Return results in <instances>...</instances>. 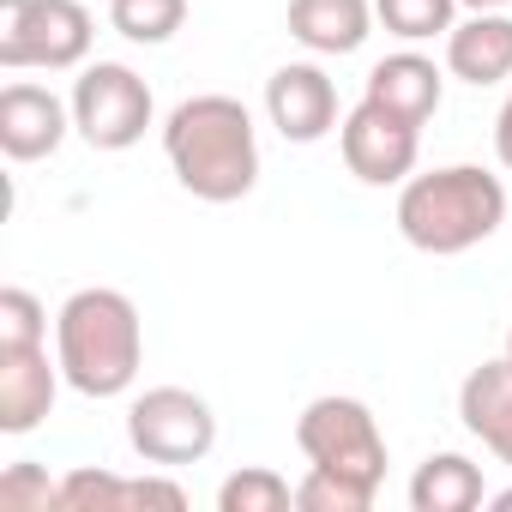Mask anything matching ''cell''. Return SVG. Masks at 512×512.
I'll return each mask as SVG.
<instances>
[{"instance_id": "obj_1", "label": "cell", "mask_w": 512, "mask_h": 512, "mask_svg": "<svg viewBox=\"0 0 512 512\" xmlns=\"http://www.w3.org/2000/svg\"><path fill=\"white\" fill-rule=\"evenodd\" d=\"M163 157L175 181L205 205H235L260 187V133H253L247 103L223 91H205L169 109Z\"/></svg>"}, {"instance_id": "obj_2", "label": "cell", "mask_w": 512, "mask_h": 512, "mask_svg": "<svg viewBox=\"0 0 512 512\" xmlns=\"http://www.w3.org/2000/svg\"><path fill=\"white\" fill-rule=\"evenodd\" d=\"M398 235L416 253L452 260V253L482 247L506 223V181L488 175L482 163H446L428 175H410L398 187Z\"/></svg>"}, {"instance_id": "obj_3", "label": "cell", "mask_w": 512, "mask_h": 512, "mask_svg": "<svg viewBox=\"0 0 512 512\" xmlns=\"http://www.w3.org/2000/svg\"><path fill=\"white\" fill-rule=\"evenodd\" d=\"M55 362L79 398H121L145 362V320L121 290H73L55 314Z\"/></svg>"}, {"instance_id": "obj_4", "label": "cell", "mask_w": 512, "mask_h": 512, "mask_svg": "<svg viewBox=\"0 0 512 512\" xmlns=\"http://www.w3.org/2000/svg\"><path fill=\"white\" fill-rule=\"evenodd\" d=\"M296 446L314 470H332L368 494H380V482H386V434L362 398H344V392L314 398L296 416Z\"/></svg>"}, {"instance_id": "obj_5", "label": "cell", "mask_w": 512, "mask_h": 512, "mask_svg": "<svg viewBox=\"0 0 512 512\" xmlns=\"http://www.w3.org/2000/svg\"><path fill=\"white\" fill-rule=\"evenodd\" d=\"M85 0H0V67L7 73H73L91 55Z\"/></svg>"}, {"instance_id": "obj_6", "label": "cell", "mask_w": 512, "mask_h": 512, "mask_svg": "<svg viewBox=\"0 0 512 512\" xmlns=\"http://www.w3.org/2000/svg\"><path fill=\"white\" fill-rule=\"evenodd\" d=\"M73 133L91 151H133L145 139V127L157 121V97L151 85L127 67V61H91L73 79Z\"/></svg>"}, {"instance_id": "obj_7", "label": "cell", "mask_w": 512, "mask_h": 512, "mask_svg": "<svg viewBox=\"0 0 512 512\" xmlns=\"http://www.w3.org/2000/svg\"><path fill=\"white\" fill-rule=\"evenodd\" d=\"M127 440L145 464L157 470H181V464H199L211 458L217 446V416L199 392L187 386H151L127 404Z\"/></svg>"}, {"instance_id": "obj_8", "label": "cell", "mask_w": 512, "mask_h": 512, "mask_svg": "<svg viewBox=\"0 0 512 512\" xmlns=\"http://www.w3.org/2000/svg\"><path fill=\"white\" fill-rule=\"evenodd\" d=\"M338 151H344V169L362 187H404L416 175V157H422V127H410L392 109L362 97L338 121Z\"/></svg>"}, {"instance_id": "obj_9", "label": "cell", "mask_w": 512, "mask_h": 512, "mask_svg": "<svg viewBox=\"0 0 512 512\" xmlns=\"http://www.w3.org/2000/svg\"><path fill=\"white\" fill-rule=\"evenodd\" d=\"M266 115L290 145H320L338 127V85L314 61H290L266 79Z\"/></svg>"}, {"instance_id": "obj_10", "label": "cell", "mask_w": 512, "mask_h": 512, "mask_svg": "<svg viewBox=\"0 0 512 512\" xmlns=\"http://www.w3.org/2000/svg\"><path fill=\"white\" fill-rule=\"evenodd\" d=\"M73 133V103H61L49 85L13 79L0 91V151L13 163H43L61 151V139Z\"/></svg>"}, {"instance_id": "obj_11", "label": "cell", "mask_w": 512, "mask_h": 512, "mask_svg": "<svg viewBox=\"0 0 512 512\" xmlns=\"http://www.w3.org/2000/svg\"><path fill=\"white\" fill-rule=\"evenodd\" d=\"M61 362H49V344H7L0 350V434H31L49 422L61 392Z\"/></svg>"}, {"instance_id": "obj_12", "label": "cell", "mask_w": 512, "mask_h": 512, "mask_svg": "<svg viewBox=\"0 0 512 512\" xmlns=\"http://www.w3.org/2000/svg\"><path fill=\"white\" fill-rule=\"evenodd\" d=\"M362 97L380 103V109H392V115L410 121V127H428V121L440 115V97H446V67H434V61L416 55V43H410V49L374 61Z\"/></svg>"}, {"instance_id": "obj_13", "label": "cell", "mask_w": 512, "mask_h": 512, "mask_svg": "<svg viewBox=\"0 0 512 512\" xmlns=\"http://www.w3.org/2000/svg\"><path fill=\"white\" fill-rule=\"evenodd\" d=\"M446 73L464 85H506L512 79V13H470L446 31Z\"/></svg>"}, {"instance_id": "obj_14", "label": "cell", "mask_w": 512, "mask_h": 512, "mask_svg": "<svg viewBox=\"0 0 512 512\" xmlns=\"http://www.w3.org/2000/svg\"><path fill=\"white\" fill-rule=\"evenodd\" d=\"M458 422L500 458L512 464V356H494L464 374L458 386Z\"/></svg>"}, {"instance_id": "obj_15", "label": "cell", "mask_w": 512, "mask_h": 512, "mask_svg": "<svg viewBox=\"0 0 512 512\" xmlns=\"http://www.w3.org/2000/svg\"><path fill=\"white\" fill-rule=\"evenodd\" d=\"M374 25V0H290V37L308 55H356Z\"/></svg>"}, {"instance_id": "obj_16", "label": "cell", "mask_w": 512, "mask_h": 512, "mask_svg": "<svg viewBox=\"0 0 512 512\" xmlns=\"http://www.w3.org/2000/svg\"><path fill=\"white\" fill-rule=\"evenodd\" d=\"M482 500H488L482 464H470L464 452H434L410 476V506L416 512H476Z\"/></svg>"}, {"instance_id": "obj_17", "label": "cell", "mask_w": 512, "mask_h": 512, "mask_svg": "<svg viewBox=\"0 0 512 512\" xmlns=\"http://www.w3.org/2000/svg\"><path fill=\"white\" fill-rule=\"evenodd\" d=\"M374 19L398 43H446V31L458 25V0H374Z\"/></svg>"}, {"instance_id": "obj_18", "label": "cell", "mask_w": 512, "mask_h": 512, "mask_svg": "<svg viewBox=\"0 0 512 512\" xmlns=\"http://www.w3.org/2000/svg\"><path fill=\"white\" fill-rule=\"evenodd\" d=\"M109 25L127 37V43H169L181 25H187V0H109Z\"/></svg>"}, {"instance_id": "obj_19", "label": "cell", "mask_w": 512, "mask_h": 512, "mask_svg": "<svg viewBox=\"0 0 512 512\" xmlns=\"http://www.w3.org/2000/svg\"><path fill=\"white\" fill-rule=\"evenodd\" d=\"M284 506H296V488L266 464H247V470L223 476V488H217V512H284Z\"/></svg>"}, {"instance_id": "obj_20", "label": "cell", "mask_w": 512, "mask_h": 512, "mask_svg": "<svg viewBox=\"0 0 512 512\" xmlns=\"http://www.w3.org/2000/svg\"><path fill=\"white\" fill-rule=\"evenodd\" d=\"M121 494H127V476L91 470V464L61 476V506L67 512H121Z\"/></svg>"}, {"instance_id": "obj_21", "label": "cell", "mask_w": 512, "mask_h": 512, "mask_svg": "<svg viewBox=\"0 0 512 512\" xmlns=\"http://www.w3.org/2000/svg\"><path fill=\"white\" fill-rule=\"evenodd\" d=\"M296 506L302 512H368L374 494L356 488V482H344V476H332V470H314L308 464V476L296 482Z\"/></svg>"}, {"instance_id": "obj_22", "label": "cell", "mask_w": 512, "mask_h": 512, "mask_svg": "<svg viewBox=\"0 0 512 512\" xmlns=\"http://www.w3.org/2000/svg\"><path fill=\"white\" fill-rule=\"evenodd\" d=\"M7 344H49V308L31 290H0V350Z\"/></svg>"}, {"instance_id": "obj_23", "label": "cell", "mask_w": 512, "mask_h": 512, "mask_svg": "<svg viewBox=\"0 0 512 512\" xmlns=\"http://www.w3.org/2000/svg\"><path fill=\"white\" fill-rule=\"evenodd\" d=\"M0 506H13V512H49V506H61V482H49L37 464H13L7 476H0Z\"/></svg>"}, {"instance_id": "obj_24", "label": "cell", "mask_w": 512, "mask_h": 512, "mask_svg": "<svg viewBox=\"0 0 512 512\" xmlns=\"http://www.w3.org/2000/svg\"><path fill=\"white\" fill-rule=\"evenodd\" d=\"M121 506H169V512H181L187 506V488L181 482H163V476H133L127 494H121Z\"/></svg>"}, {"instance_id": "obj_25", "label": "cell", "mask_w": 512, "mask_h": 512, "mask_svg": "<svg viewBox=\"0 0 512 512\" xmlns=\"http://www.w3.org/2000/svg\"><path fill=\"white\" fill-rule=\"evenodd\" d=\"M494 157H500V169L512 175V91H506V103H500V115H494Z\"/></svg>"}, {"instance_id": "obj_26", "label": "cell", "mask_w": 512, "mask_h": 512, "mask_svg": "<svg viewBox=\"0 0 512 512\" xmlns=\"http://www.w3.org/2000/svg\"><path fill=\"white\" fill-rule=\"evenodd\" d=\"M458 7H470V13H506L512 0H458Z\"/></svg>"}, {"instance_id": "obj_27", "label": "cell", "mask_w": 512, "mask_h": 512, "mask_svg": "<svg viewBox=\"0 0 512 512\" xmlns=\"http://www.w3.org/2000/svg\"><path fill=\"white\" fill-rule=\"evenodd\" d=\"M488 506H500V512H512V488H506V494H494Z\"/></svg>"}, {"instance_id": "obj_28", "label": "cell", "mask_w": 512, "mask_h": 512, "mask_svg": "<svg viewBox=\"0 0 512 512\" xmlns=\"http://www.w3.org/2000/svg\"><path fill=\"white\" fill-rule=\"evenodd\" d=\"M506 356H512V332H506Z\"/></svg>"}]
</instances>
